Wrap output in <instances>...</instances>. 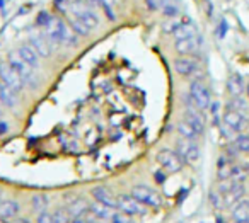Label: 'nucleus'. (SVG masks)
<instances>
[{"label":"nucleus","instance_id":"obj_6","mask_svg":"<svg viewBox=\"0 0 249 223\" xmlns=\"http://www.w3.org/2000/svg\"><path fill=\"white\" fill-rule=\"evenodd\" d=\"M116 209L126 213L132 216H143L149 213V208L143 206L140 201H137L132 194H120L116 196Z\"/></svg>","mask_w":249,"mask_h":223},{"label":"nucleus","instance_id":"obj_7","mask_svg":"<svg viewBox=\"0 0 249 223\" xmlns=\"http://www.w3.org/2000/svg\"><path fill=\"white\" fill-rule=\"evenodd\" d=\"M201 46H203V39H201L200 33L190 36V38L174 41V50L179 56H196L200 53Z\"/></svg>","mask_w":249,"mask_h":223},{"label":"nucleus","instance_id":"obj_21","mask_svg":"<svg viewBox=\"0 0 249 223\" xmlns=\"http://www.w3.org/2000/svg\"><path fill=\"white\" fill-rule=\"evenodd\" d=\"M231 216L234 222H249V199L242 198L231 209Z\"/></svg>","mask_w":249,"mask_h":223},{"label":"nucleus","instance_id":"obj_46","mask_svg":"<svg viewBox=\"0 0 249 223\" xmlns=\"http://www.w3.org/2000/svg\"><path fill=\"white\" fill-rule=\"evenodd\" d=\"M0 223H9L7 220H4V218H0Z\"/></svg>","mask_w":249,"mask_h":223},{"label":"nucleus","instance_id":"obj_44","mask_svg":"<svg viewBox=\"0 0 249 223\" xmlns=\"http://www.w3.org/2000/svg\"><path fill=\"white\" fill-rule=\"evenodd\" d=\"M4 199V192H2V189H0V201Z\"/></svg>","mask_w":249,"mask_h":223},{"label":"nucleus","instance_id":"obj_1","mask_svg":"<svg viewBox=\"0 0 249 223\" xmlns=\"http://www.w3.org/2000/svg\"><path fill=\"white\" fill-rule=\"evenodd\" d=\"M45 36L50 39L53 46H75L77 45V34L72 31L69 24L62 19H55L45 28Z\"/></svg>","mask_w":249,"mask_h":223},{"label":"nucleus","instance_id":"obj_4","mask_svg":"<svg viewBox=\"0 0 249 223\" xmlns=\"http://www.w3.org/2000/svg\"><path fill=\"white\" fill-rule=\"evenodd\" d=\"M156 160L160 167L166 172H171V174H176V172H181V169L184 167V160L181 158V155L178 154L173 148H162V150L157 152Z\"/></svg>","mask_w":249,"mask_h":223},{"label":"nucleus","instance_id":"obj_12","mask_svg":"<svg viewBox=\"0 0 249 223\" xmlns=\"http://www.w3.org/2000/svg\"><path fill=\"white\" fill-rule=\"evenodd\" d=\"M28 43L36 50V53L39 55V58H50V56H52L53 45L45 36V33H35V34H31L29 36Z\"/></svg>","mask_w":249,"mask_h":223},{"label":"nucleus","instance_id":"obj_8","mask_svg":"<svg viewBox=\"0 0 249 223\" xmlns=\"http://www.w3.org/2000/svg\"><path fill=\"white\" fill-rule=\"evenodd\" d=\"M176 152L181 155L184 164H196L201 155L200 145L193 140H184V138H179L176 141Z\"/></svg>","mask_w":249,"mask_h":223},{"label":"nucleus","instance_id":"obj_27","mask_svg":"<svg viewBox=\"0 0 249 223\" xmlns=\"http://www.w3.org/2000/svg\"><path fill=\"white\" fill-rule=\"evenodd\" d=\"M227 107H229V109L237 111V113H241V114H246V116L249 114V103H248V99H246L244 96L231 97V101H229V106Z\"/></svg>","mask_w":249,"mask_h":223},{"label":"nucleus","instance_id":"obj_15","mask_svg":"<svg viewBox=\"0 0 249 223\" xmlns=\"http://www.w3.org/2000/svg\"><path fill=\"white\" fill-rule=\"evenodd\" d=\"M90 196H92L94 201H99L103 205L109 206V208L116 209V196L106 186H96V188L90 189Z\"/></svg>","mask_w":249,"mask_h":223},{"label":"nucleus","instance_id":"obj_45","mask_svg":"<svg viewBox=\"0 0 249 223\" xmlns=\"http://www.w3.org/2000/svg\"><path fill=\"white\" fill-rule=\"evenodd\" d=\"M4 5H5V2H4V0H0V9L4 7Z\"/></svg>","mask_w":249,"mask_h":223},{"label":"nucleus","instance_id":"obj_5","mask_svg":"<svg viewBox=\"0 0 249 223\" xmlns=\"http://www.w3.org/2000/svg\"><path fill=\"white\" fill-rule=\"evenodd\" d=\"M184 121L191 124L195 130L198 131V135L205 133V128H207V120H205V114L200 107L195 106L193 99L190 96H186V109H184Z\"/></svg>","mask_w":249,"mask_h":223},{"label":"nucleus","instance_id":"obj_35","mask_svg":"<svg viewBox=\"0 0 249 223\" xmlns=\"http://www.w3.org/2000/svg\"><path fill=\"white\" fill-rule=\"evenodd\" d=\"M210 203H212V206H213V208H217V209H220L222 206H225L224 205V196L218 192V189H217V191L210 192Z\"/></svg>","mask_w":249,"mask_h":223},{"label":"nucleus","instance_id":"obj_28","mask_svg":"<svg viewBox=\"0 0 249 223\" xmlns=\"http://www.w3.org/2000/svg\"><path fill=\"white\" fill-rule=\"evenodd\" d=\"M50 206V199L46 194H35L31 198V209L35 213H41V211H46Z\"/></svg>","mask_w":249,"mask_h":223},{"label":"nucleus","instance_id":"obj_3","mask_svg":"<svg viewBox=\"0 0 249 223\" xmlns=\"http://www.w3.org/2000/svg\"><path fill=\"white\" fill-rule=\"evenodd\" d=\"M190 97L193 99L195 106L201 111H207L212 104V92L208 86L201 79H193L190 84Z\"/></svg>","mask_w":249,"mask_h":223},{"label":"nucleus","instance_id":"obj_2","mask_svg":"<svg viewBox=\"0 0 249 223\" xmlns=\"http://www.w3.org/2000/svg\"><path fill=\"white\" fill-rule=\"evenodd\" d=\"M130 194L133 196V198L137 199V201H140L143 206H147V208H160V206L164 205V198L162 194H160L157 189L150 188V186H145V184H137L132 188V191H130Z\"/></svg>","mask_w":249,"mask_h":223},{"label":"nucleus","instance_id":"obj_33","mask_svg":"<svg viewBox=\"0 0 249 223\" xmlns=\"http://www.w3.org/2000/svg\"><path fill=\"white\" fill-rule=\"evenodd\" d=\"M109 223H135V222H133L132 215H126V213L116 209V211L113 213V216H111Z\"/></svg>","mask_w":249,"mask_h":223},{"label":"nucleus","instance_id":"obj_25","mask_svg":"<svg viewBox=\"0 0 249 223\" xmlns=\"http://www.w3.org/2000/svg\"><path fill=\"white\" fill-rule=\"evenodd\" d=\"M67 209H69V213H70L72 218H75V216H86L87 213H89V203L82 198L72 199Z\"/></svg>","mask_w":249,"mask_h":223},{"label":"nucleus","instance_id":"obj_47","mask_svg":"<svg viewBox=\"0 0 249 223\" xmlns=\"http://www.w3.org/2000/svg\"><path fill=\"white\" fill-rule=\"evenodd\" d=\"M2 109H4V106H2V103H0V113H2Z\"/></svg>","mask_w":249,"mask_h":223},{"label":"nucleus","instance_id":"obj_22","mask_svg":"<svg viewBox=\"0 0 249 223\" xmlns=\"http://www.w3.org/2000/svg\"><path fill=\"white\" fill-rule=\"evenodd\" d=\"M14 90L11 89V87H7L5 84L0 82V103H2V106L5 107V109H14L16 106H18V97H16Z\"/></svg>","mask_w":249,"mask_h":223},{"label":"nucleus","instance_id":"obj_11","mask_svg":"<svg viewBox=\"0 0 249 223\" xmlns=\"http://www.w3.org/2000/svg\"><path fill=\"white\" fill-rule=\"evenodd\" d=\"M173 69L181 77H193L200 72V62L196 56H179L173 62Z\"/></svg>","mask_w":249,"mask_h":223},{"label":"nucleus","instance_id":"obj_17","mask_svg":"<svg viewBox=\"0 0 249 223\" xmlns=\"http://www.w3.org/2000/svg\"><path fill=\"white\" fill-rule=\"evenodd\" d=\"M19 213H21L19 201H16V199H2L0 201V218L11 222L16 216H19Z\"/></svg>","mask_w":249,"mask_h":223},{"label":"nucleus","instance_id":"obj_19","mask_svg":"<svg viewBox=\"0 0 249 223\" xmlns=\"http://www.w3.org/2000/svg\"><path fill=\"white\" fill-rule=\"evenodd\" d=\"M227 92L231 97H239L246 94V80L239 73H232L227 79Z\"/></svg>","mask_w":249,"mask_h":223},{"label":"nucleus","instance_id":"obj_38","mask_svg":"<svg viewBox=\"0 0 249 223\" xmlns=\"http://www.w3.org/2000/svg\"><path fill=\"white\" fill-rule=\"evenodd\" d=\"M145 4L149 11H157L160 7V0H145Z\"/></svg>","mask_w":249,"mask_h":223},{"label":"nucleus","instance_id":"obj_13","mask_svg":"<svg viewBox=\"0 0 249 223\" xmlns=\"http://www.w3.org/2000/svg\"><path fill=\"white\" fill-rule=\"evenodd\" d=\"M70 11H72L73 17H77L79 21H82L84 24L90 29V31L99 26V17H97V14L92 11V9L84 7V5H72V9H70Z\"/></svg>","mask_w":249,"mask_h":223},{"label":"nucleus","instance_id":"obj_37","mask_svg":"<svg viewBox=\"0 0 249 223\" xmlns=\"http://www.w3.org/2000/svg\"><path fill=\"white\" fill-rule=\"evenodd\" d=\"M227 21H225V19H222L220 21V26H218V29H217V36L218 38H225V34H227Z\"/></svg>","mask_w":249,"mask_h":223},{"label":"nucleus","instance_id":"obj_9","mask_svg":"<svg viewBox=\"0 0 249 223\" xmlns=\"http://www.w3.org/2000/svg\"><path fill=\"white\" fill-rule=\"evenodd\" d=\"M0 82L5 84L7 87H11L14 92H21L26 86L24 80L21 79V75L9 65L7 60H5V62H0Z\"/></svg>","mask_w":249,"mask_h":223},{"label":"nucleus","instance_id":"obj_29","mask_svg":"<svg viewBox=\"0 0 249 223\" xmlns=\"http://www.w3.org/2000/svg\"><path fill=\"white\" fill-rule=\"evenodd\" d=\"M69 26L72 28V31L75 33L77 36H89V33H90V29L87 28L82 21H79L77 17H73V16H70L69 17Z\"/></svg>","mask_w":249,"mask_h":223},{"label":"nucleus","instance_id":"obj_26","mask_svg":"<svg viewBox=\"0 0 249 223\" xmlns=\"http://www.w3.org/2000/svg\"><path fill=\"white\" fill-rule=\"evenodd\" d=\"M176 130H178V135H179V138H184V140L196 141L198 138L201 137V135H198V131L195 130V128L191 126L188 121H184V120H181L179 123L176 124Z\"/></svg>","mask_w":249,"mask_h":223},{"label":"nucleus","instance_id":"obj_20","mask_svg":"<svg viewBox=\"0 0 249 223\" xmlns=\"http://www.w3.org/2000/svg\"><path fill=\"white\" fill-rule=\"evenodd\" d=\"M114 211H116V209L109 208V206L103 205V203H99V201H94V199L89 203V213L94 216V218L103 220V222H109Z\"/></svg>","mask_w":249,"mask_h":223},{"label":"nucleus","instance_id":"obj_34","mask_svg":"<svg viewBox=\"0 0 249 223\" xmlns=\"http://www.w3.org/2000/svg\"><path fill=\"white\" fill-rule=\"evenodd\" d=\"M52 21H53V16L50 14V12H46V11H41L38 14V17H36V24L41 26V28H46V26H48Z\"/></svg>","mask_w":249,"mask_h":223},{"label":"nucleus","instance_id":"obj_14","mask_svg":"<svg viewBox=\"0 0 249 223\" xmlns=\"http://www.w3.org/2000/svg\"><path fill=\"white\" fill-rule=\"evenodd\" d=\"M7 63L16 70V72L19 73V75H21V79L24 80V84H28V82H31V80H33V69L28 65V63L22 62L21 56L18 55V51H11V53H9Z\"/></svg>","mask_w":249,"mask_h":223},{"label":"nucleus","instance_id":"obj_48","mask_svg":"<svg viewBox=\"0 0 249 223\" xmlns=\"http://www.w3.org/2000/svg\"><path fill=\"white\" fill-rule=\"evenodd\" d=\"M235 223H249V222H235Z\"/></svg>","mask_w":249,"mask_h":223},{"label":"nucleus","instance_id":"obj_36","mask_svg":"<svg viewBox=\"0 0 249 223\" xmlns=\"http://www.w3.org/2000/svg\"><path fill=\"white\" fill-rule=\"evenodd\" d=\"M35 223H53V216L52 213L46 209V211H41L36 215V222Z\"/></svg>","mask_w":249,"mask_h":223},{"label":"nucleus","instance_id":"obj_42","mask_svg":"<svg viewBox=\"0 0 249 223\" xmlns=\"http://www.w3.org/2000/svg\"><path fill=\"white\" fill-rule=\"evenodd\" d=\"M217 223H225V222H224V218H222V216H217Z\"/></svg>","mask_w":249,"mask_h":223},{"label":"nucleus","instance_id":"obj_39","mask_svg":"<svg viewBox=\"0 0 249 223\" xmlns=\"http://www.w3.org/2000/svg\"><path fill=\"white\" fill-rule=\"evenodd\" d=\"M9 131V124L5 123V121L0 120V137H4V135H7Z\"/></svg>","mask_w":249,"mask_h":223},{"label":"nucleus","instance_id":"obj_30","mask_svg":"<svg viewBox=\"0 0 249 223\" xmlns=\"http://www.w3.org/2000/svg\"><path fill=\"white\" fill-rule=\"evenodd\" d=\"M234 148L241 154L249 155V135L248 133H239L234 140Z\"/></svg>","mask_w":249,"mask_h":223},{"label":"nucleus","instance_id":"obj_43","mask_svg":"<svg viewBox=\"0 0 249 223\" xmlns=\"http://www.w3.org/2000/svg\"><path fill=\"white\" fill-rule=\"evenodd\" d=\"M246 94H248V97H249V80H248V84H246Z\"/></svg>","mask_w":249,"mask_h":223},{"label":"nucleus","instance_id":"obj_24","mask_svg":"<svg viewBox=\"0 0 249 223\" xmlns=\"http://www.w3.org/2000/svg\"><path fill=\"white\" fill-rule=\"evenodd\" d=\"M159 9L167 19L178 17L181 14V0H160Z\"/></svg>","mask_w":249,"mask_h":223},{"label":"nucleus","instance_id":"obj_31","mask_svg":"<svg viewBox=\"0 0 249 223\" xmlns=\"http://www.w3.org/2000/svg\"><path fill=\"white\" fill-rule=\"evenodd\" d=\"M52 216H53V223H72V216H70L67 208H56L52 213Z\"/></svg>","mask_w":249,"mask_h":223},{"label":"nucleus","instance_id":"obj_16","mask_svg":"<svg viewBox=\"0 0 249 223\" xmlns=\"http://www.w3.org/2000/svg\"><path fill=\"white\" fill-rule=\"evenodd\" d=\"M18 55L21 56V60L24 63H28L29 67H31L33 70H36V69H39V55L36 53V50L33 48L29 43H24V45H21L18 48Z\"/></svg>","mask_w":249,"mask_h":223},{"label":"nucleus","instance_id":"obj_40","mask_svg":"<svg viewBox=\"0 0 249 223\" xmlns=\"http://www.w3.org/2000/svg\"><path fill=\"white\" fill-rule=\"evenodd\" d=\"M9 223H33L29 218H24V216H16L14 220H11Z\"/></svg>","mask_w":249,"mask_h":223},{"label":"nucleus","instance_id":"obj_41","mask_svg":"<svg viewBox=\"0 0 249 223\" xmlns=\"http://www.w3.org/2000/svg\"><path fill=\"white\" fill-rule=\"evenodd\" d=\"M86 216H75V218H72V223H86Z\"/></svg>","mask_w":249,"mask_h":223},{"label":"nucleus","instance_id":"obj_32","mask_svg":"<svg viewBox=\"0 0 249 223\" xmlns=\"http://www.w3.org/2000/svg\"><path fill=\"white\" fill-rule=\"evenodd\" d=\"M183 21H184V17H171L169 21L164 22L162 31L166 33V34H173V33L176 31L181 24H183Z\"/></svg>","mask_w":249,"mask_h":223},{"label":"nucleus","instance_id":"obj_18","mask_svg":"<svg viewBox=\"0 0 249 223\" xmlns=\"http://www.w3.org/2000/svg\"><path fill=\"white\" fill-rule=\"evenodd\" d=\"M244 194H246L244 184H241V182H234V184L231 186V189L222 194L224 196V205L225 206H234L235 203L241 201V199L244 198Z\"/></svg>","mask_w":249,"mask_h":223},{"label":"nucleus","instance_id":"obj_23","mask_svg":"<svg viewBox=\"0 0 249 223\" xmlns=\"http://www.w3.org/2000/svg\"><path fill=\"white\" fill-rule=\"evenodd\" d=\"M193 34H198L196 26H195V22L191 21V19L184 17L183 24H181L179 28H178L176 31L173 33V38H174V41H178V39L190 38V36H193Z\"/></svg>","mask_w":249,"mask_h":223},{"label":"nucleus","instance_id":"obj_10","mask_svg":"<svg viewBox=\"0 0 249 223\" xmlns=\"http://www.w3.org/2000/svg\"><path fill=\"white\" fill-rule=\"evenodd\" d=\"M224 124L229 128L231 131H234V133H244V131H248L249 128V118L246 116V114H241L237 113V111L234 109H225L224 113Z\"/></svg>","mask_w":249,"mask_h":223}]
</instances>
